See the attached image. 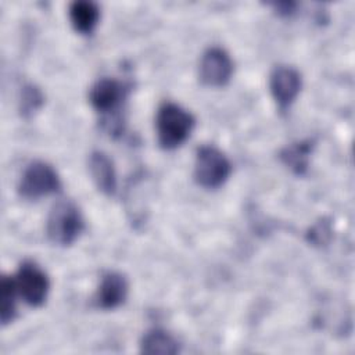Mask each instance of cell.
Instances as JSON below:
<instances>
[{
  "label": "cell",
  "mask_w": 355,
  "mask_h": 355,
  "mask_svg": "<svg viewBox=\"0 0 355 355\" xmlns=\"http://www.w3.org/2000/svg\"><path fill=\"white\" fill-rule=\"evenodd\" d=\"M194 116L173 103H165L157 114L158 143L165 150H173L183 144L194 128Z\"/></svg>",
  "instance_id": "obj_1"
},
{
  "label": "cell",
  "mask_w": 355,
  "mask_h": 355,
  "mask_svg": "<svg viewBox=\"0 0 355 355\" xmlns=\"http://www.w3.org/2000/svg\"><path fill=\"white\" fill-rule=\"evenodd\" d=\"M85 222L79 208L69 200L55 202L47 218V236L58 245H71L82 233Z\"/></svg>",
  "instance_id": "obj_2"
},
{
  "label": "cell",
  "mask_w": 355,
  "mask_h": 355,
  "mask_svg": "<svg viewBox=\"0 0 355 355\" xmlns=\"http://www.w3.org/2000/svg\"><path fill=\"white\" fill-rule=\"evenodd\" d=\"M232 172L227 157L214 146H202L197 150L194 164V179L205 189H218Z\"/></svg>",
  "instance_id": "obj_3"
},
{
  "label": "cell",
  "mask_w": 355,
  "mask_h": 355,
  "mask_svg": "<svg viewBox=\"0 0 355 355\" xmlns=\"http://www.w3.org/2000/svg\"><path fill=\"white\" fill-rule=\"evenodd\" d=\"M61 189V180L55 169L43 161L29 164L21 178L18 191L26 200H37L40 197L55 193Z\"/></svg>",
  "instance_id": "obj_4"
},
{
  "label": "cell",
  "mask_w": 355,
  "mask_h": 355,
  "mask_svg": "<svg viewBox=\"0 0 355 355\" xmlns=\"http://www.w3.org/2000/svg\"><path fill=\"white\" fill-rule=\"evenodd\" d=\"M14 282L18 294L31 306H40L46 301L50 282L44 270L35 262L25 261L21 263Z\"/></svg>",
  "instance_id": "obj_5"
},
{
  "label": "cell",
  "mask_w": 355,
  "mask_h": 355,
  "mask_svg": "<svg viewBox=\"0 0 355 355\" xmlns=\"http://www.w3.org/2000/svg\"><path fill=\"white\" fill-rule=\"evenodd\" d=\"M233 73L230 55L220 47H209L200 61V80L207 86H225Z\"/></svg>",
  "instance_id": "obj_6"
},
{
  "label": "cell",
  "mask_w": 355,
  "mask_h": 355,
  "mask_svg": "<svg viewBox=\"0 0 355 355\" xmlns=\"http://www.w3.org/2000/svg\"><path fill=\"white\" fill-rule=\"evenodd\" d=\"M269 86L277 105L286 110L301 90V75L291 67L277 65L270 73Z\"/></svg>",
  "instance_id": "obj_7"
},
{
  "label": "cell",
  "mask_w": 355,
  "mask_h": 355,
  "mask_svg": "<svg viewBox=\"0 0 355 355\" xmlns=\"http://www.w3.org/2000/svg\"><path fill=\"white\" fill-rule=\"evenodd\" d=\"M126 97V87L121 82L111 79V78H103L98 79L89 92V100L90 104L98 111V112H112L119 108L122 101Z\"/></svg>",
  "instance_id": "obj_8"
},
{
  "label": "cell",
  "mask_w": 355,
  "mask_h": 355,
  "mask_svg": "<svg viewBox=\"0 0 355 355\" xmlns=\"http://www.w3.org/2000/svg\"><path fill=\"white\" fill-rule=\"evenodd\" d=\"M128 297V282L118 272H107L103 275L97 294L96 305L101 309H115L121 306Z\"/></svg>",
  "instance_id": "obj_9"
},
{
  "label": "cell",
  "mask_w": 355,
  "mask_h": 355,
  "mask_svg": "<svg viewBox=\"0 0 355 355\" xmlns=\"http://www.w3.org/2000/svg\"><path fill=\"white\" fill-rule=\"evenodd\" d=\"M89 172L100 191L114 194L116 190V176L112 161L103 151H93L89 157Z\"/></svg>",
  "instance_id": "obj_10"
},
{
  "label": "cell",
  "mask_w": 355,
  "mask_h": 355,
  "mask_svg": "<svg viewBox=\"0 0 355 355\" xmlns=\"http://www.w3.org/2000/svg\"><path fill=\"white\" fill-rule=\"evenodd\" d=\"M100 18V10L96 3L87 0H76L69 6V19L76 32L92 33Z\"/></svg>",
  "instance_id": "obj_11"
},
{
  "label": "cell",
  "mask_w": 355,
  "mask_h": 355,
  "mask_svg": "<svg viewBox=\"0 0 355 355\" xmlns=\"http://www.w3.org/2000/svg\"><path fill=\"white\" fill-rule=\"evenodd\" d=\"M140 351L144 354L172 355L179 352V343L168 331L153 329L143 336L140 341Z\"/></svg>",
  "instance_id": "obj_12"
},
{
  "label": "cell",
  "mask_w": 355,
  "mask_h": 355,
  "mask_svg": "<svg viewBox=\"0 0 355 355\" xmlns=\"http://www.w3.org/2000/svg\"><path fill=\"white\" fill-rule=\"evenodd\" d=\"M312 147L313 144L309 140L291 144L280 153V158L290 169L298 175H302L308 168V158Z\"/></svg>",
  "instance_id": "obj_13"
},
{
  "label": "cell",
  "mask_w": 355,
  "mask_h": 355,
  "mask_svg": "<svg viewBox=\"0 0 355 355\" xmlns=\"http://www.w3.org/2000/svg\"><path fill=\"white\" fill-rule=\"evenodd\" d=\"M1 311H0V319H1V324L6 326L7 323H10L14 316H15V294L17 287H15V282L12 277H7L4 276L1 279Z\"/></svg>",
  "instance_id": "obj_14"
},
{
  "label": "cell",
  "mask_w": 355,
  "mask_h": 355,
  "mask_svg": "<svg viewBox=\"0 0 355 355\" xmlns=\"http://www.w3.org/2000/svg\"><path fill=\"white\" fill-rule=\"evenodd\" d=\"M44 97L42 90L35 85H25L19 97V112L24 118H31L42 105Z\"/></svg>",
  "instance_id": "obj_15"
},
{
  "label": "cell",
  "mask_w": 355,
  "mask_h": 355,
  "mask_svg": "<svg viewBox=\"0 0 355 355\" xmlns=\"http://www.w3.org/2000/svg\"><path fill=\"white\" fill-rule=\"evenodd\" d=\"M330 225L326 220H320L318 222L309 232L308 239L309 241H312L313 244H324L327 243L329 237H330Z\"/></svg>",
  "instance_id": "obj_16"
},
{
  "label": "cell",
  "mask_w": 355,
  "mask_h": 355,
  "mask_svg": "<svg viewBox=\"0 0 355 355\" xmlns=\"http://www.w3.org/2000/svg\"><path fill=\"white\" fill-rule=\"evenodd\" d=\"M294 3H277V4H275V7H276V10H277V12L279 14H284V15H288V14H291L293 12V10H294Z\"/></svg>",
  "instance_id": "obj_17"
}]
</instances>
